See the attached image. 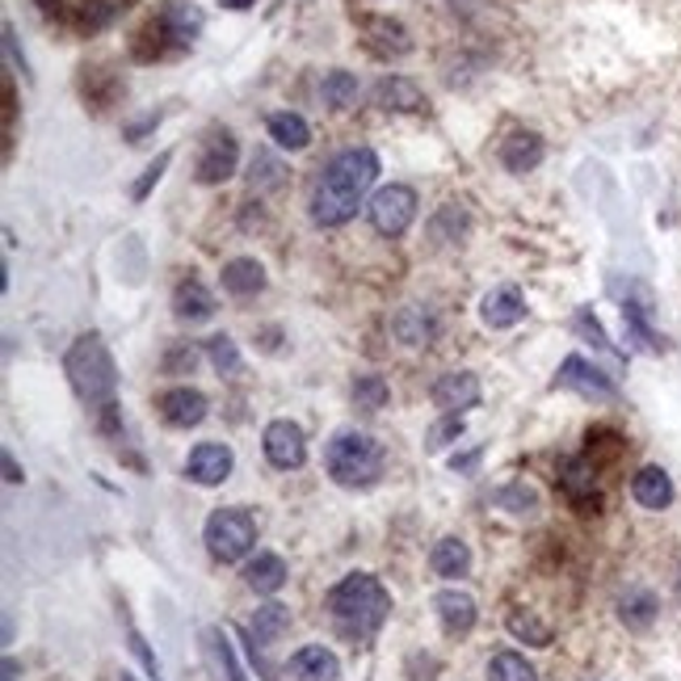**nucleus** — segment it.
<instances>
[{
	"label": "nucleus",
	"instance_id": "nucleus-23",
	"mask_svg": "<svg viewBox=\"0 0 681 681\" xmlns=\"http://www.w3.org/2000/svg\"><path fill=\"white\" fill-rule=\"evenodd\" d=\"M429 564H433V572H438V577H446V581H454V577H467V568H471V547H467L463 539L446 534V539H438V543H433Z\"/></svg>",
	"mask_w": 681,
	"mask_h": 681
},
{
	"label": "nucleus",
	"instance_id": "nucleus-1",
	"mask_svg": "<svg viewBox=\"0 0 681 681\" xmlns=\"http://www.w3.org/2000/svg\"><path fill=\"white\" fill-rule=\"evenodd\" d=\"M379 177V156L375 148H345L325 164L316 190H312V219L320 227L350 224L362 206L366 190Z\"/></svg>",
	"mask_w": 681,
	"mask_h": 681
},
{
	"label": "nucleus",
	"instance_id": "nucleus-6",
	"mask_svg": "<svg viewBox=\"0 0 681 681\" xmlns=\"http://www.w3.org/2000/svg\"><path fill=\"white\" fill-rule=\"evenodd\" d=\"M366 215H370V227L379 231V236H404L413 219H417V190L413 186H383L379 194L370 198V206H366Z\"/></svg>",
	"mask_w": 681,
	"mask_h": 681
},
{
	"label": "nucleus",
	"instance_id": "nucleus-28",
	"mask_svg": "<svg viewBox=\"0 0 681 681\" xmlns=\"http://www.w3.org/2000/svg\"><path fill=\"white\" fill-rule=\"evenodd\" d=\"M505 627H509L514 640L530 644V648H552V627L534 615V610H509Z\"/></svg>",
	"mask_w": 681,
	"mask_h": 681
},
{
	"label": "nucleus",
	"instance_id": "nucleus-35",
	"mask_svg": "<svg viewBox=\"0 0 681 681\" xmlns=\"http://www.w3.org/2000/svg\"><path fill=\"white\" fill-rule=\"evenodd\" d=\"M206 357H211V366L219 375H240V350H236L231 337H211L206 341Z\"/></svg>",
	"mask_w": 681,
	"mask_h": 681
},
{
	"label": "nucleus",
	"instance_id": "nucleus-34",
	"mask_svg": "<svg viewBox=\"0 0 681 681\" xmlns=\"http://www.w3.org/2000/svg\"><path fill=\"white\" fill-rule=\"evenodd\" d=\"M463 429H467V425H463V413H446L442 421L425 433V451H429V454L446 451L454 438H463Z\"/></svg>",
	"mask_w": 681,
	"mask_h": 681
},
{
	"label": "nucleus",
	"instance_id": "nucleus-5",
	"mask_svg": "<svg viewBox=\"0 0 681 681\" xmlns=\"http://www.w3.org/2000/svg\"><path fill=\"white\" fill-rule=\"evenodd\" d=\"M257 547V521L249 509L240 505H227V509H215L206 518V552L215 555L219 564H236Z\"/></svg>",
	"mask_w": 681,
	"mask_h": 681
},
{
	"label": "nucleus",
	"instance_id": "nucleus-46",
	"mask_svg": "<svg viewBox=\"0 0 681 681\" xmlns=\"http://www.w3.org/2000/svg\"><path fill=\"white\" fill-rule=\"evenodd\" d=\"M589 681H593V678H589Z\"/></svg>",
	"mask_w": 681,
	"mask_h": 681
},
{
	"label": "nucleus",
	"instance_id": "nucleus-10",
	"mask_svg": "<svg viewBox=\"0 0 681 681\" xmlns=\"http://www.w3.org/2000/svg\"><path fill=\"white\" fill-rule=\"evenodd\" d=\"M231 467H236V454L224 442H198L190 458H186V476L198 488H219L231 476Z\"/></svg>",
	"mask_w": 681,
	"mask_h": 681
},
{
	"label": "nucleus",
	"instance_id": "nucleus-38",
	"mask_svg": "<svg viewBox=\"0 0 681 681\" xmlns=\"http://www.w3.org/2000/svg\"><path fill=\"white\" fill-rule=\"evenodd\" d=\"M572 325H577V332H584V337H589V341H593L597 350L615 354V350H610V341H606V332H602V325H597V316H593L589 307H581V312H577V320H572ZM615 357H618V354H615Z\"/></svg>",
	"mask_w": 681,
	"mask_h": 681
},
{
	"label": "nucleus",
	"instance_id": "nucleus-19",
	"mask_svg": "<svg viewBox=\"0 0 681 681\" xmlns=\"http://www.w3.org/2000/svg\"><path fill=\"white\" fill-rule=\"evenodd\" d=\"M547 156V148H543V139L534 135V130H514L505 143H501V164L509 168V173H530V168H539Z\"/></svg>",
	"mask_w": 681,
	"mask_h": 681
},
{
	"label": "nucleus",
	"instance_id": "nucleus-21",
	"mask_svg": "<svg viewBox=\"0 0 681 681\" xmlns=\"http://www.w3.org/2000/svg\"><path fill=\"white\" fill-rule=\"evenodd\" d=\"M224 291L236 299H253L265 291V265L253 257H236L224 265Z\"/></svg>",
	"mask_w": 681,
	"mask_h": 681
},
{
	"label": "nucleus",
	"instance_id": "nucleus-29",
	"mask_svg": "<svg viewBox=\"0 0 681 681\" xmlns=\"http://www.w3.org/2000/svg\"><path fill=\"white\" fill-rule=\"evenodd\" d=\"M202 652H206V660H215V665L224 669L227 681H249V678H244V669H240V660H236V652H231V644H227V635L219 631V627H206V631H202Z\"/></svg>",
	"mask_w": 681,
	"mask_h": 681
},
{
	"label": "nucleus",
	"instance_id": "nucleus-15",
	"mask_svg": "<svg viewBox=\"0 0 681 681\" xmlns=\"http://www.w3.org/2000/svg\"><path fill=\"white\" fill-rule=\"evenodd\" d=\"M161 30L173 38V42H194L198 34L206 30V17H202V9H198L194 0H164L161 9Z\"/></svg>",
	"mask_w": 681,
	"mask_h": 681
},
{
	"label": "nucleus",
	"instance_id": "nucleus-30",
	"mask_svg": "<svg viewBox=\"0 0 681 681\" xmlns=\"http://www.w3.org/2000/svg\"><path fill=\"white\" fill-rule=\"evenodd\" d=\"M488 681H539L534 665L518 652H496L488 660Z\"/></svg>",
	"mask_w": 681,
	"mask_h": 681
},
{
	"label": "nucleus",
	"instance_id": "nucleus-3",
	"mask_svg": "<svg viewBox=\"0 0 681 681\" xmlns=\"http://www.w3.org/2000/svg\"><path fill=\"white\" fill-rule=\"evenodd\" d=\"M64 370L67 379H72V391L89 404V408H114V391H118V366H114V357L105 350V341H101L98 332H85V337H76L72 341V350L64 357Z\"/></svg>",
	"mask_w": 681,
	"mask_h": 681
},
{
	"label": "nucleus",
	"instance_id": "nucleus-42",
	"mask_svg": "<svg viewBox=\"0 0 681 681\" xmlns=\"http://www.w3.org/2000/svg\"><path fill=\"white\" fill-rule=\"evenodd\" d=\"M4 480H9V484H22V480H26L22 467H17V458H13L9 451H4Z\"/></svg>",
	"mask_w": 681,
	"mask_h": 681
},
{
	"label": "nucleus",
	"instance_id": "nucleus-24",
	"mask_svg": "<svg viewBox=\"0 0 681 681\" xmlns=\"http://www.w3.org/2000/svg\"><path fill=\"white\" fill-rule=\"evenodd\" d=\"M173 312H177L181 320H190V325L211 320V316H215V294L206 291L198 278H190V282H181L177 294H173Z\"/></svg>",
	"mask_w": 681,
	"mask_h": 681
},
{
	"label": "nucleus",
	"instance_id": "nucleus-37",
	"mask_svg": "<svg viewBox=\"0 0 681 681\" xmlns=\"http://www.w3.org/2000/svg\"><path fill=\"white\" fill-rule=\"evenodd\" d=\"M496 501H501V505H514V514H539V496H534L530 488H521V484L496 492Z\"/></svg>",
	"mask_w": 681,
	"mask_h": 681
},
{
	"label": "nucleus",
	"instance_id": "nucleus-18",
	"mask_svg": "<svg viewBox=\"0 0 681 681\" xmlns=\"http://www.w3.org/2000/svg\"><path fill=\"white\" fill-rule=\"evenodd\" d=\"M287 669H291L299 681H337L341 678V660H337L325 644H307V648H299Z\"/></svg>",
	"mask_w": 681,
	"mask_h": 681
},
{
	"label": "nucleus",
	"instance_id": "nucleus-17",
	"mask_svg": "<svg viewBox=\"0 0 681 681\" xmlns=\"http://www.w3.org/2000/svg\"><path fill=\"white\" fill-rule=\"evenodd\" d=\"M631 496L652 509V514H660V509H669L673 505V480H669V471H660V467H640L635 476H631Z\"/></svg>",
	"mask_w": 681,
	"mask_h": 681
},
{
	"label": "nucleus",
	"instance_id": "nucleus-20",
	"mask_svg": "<svg viewBox=\"0 0 681 681\" xmlns=\"http://www.w3.org/2000/svg\"><path fill=\"white\" fill-rule=\"evenodd\" d=\"M391 332H395L404 345H429V341L438 337V320H433V312H429V307H421V303H408V307H400V312H395Z\"/></svg>",
	"mask_w": 681,
	"mask_h": 681
},
{
	"label": "nucleus",
	"instance_id": "nucleus-43",
	"mask_svg": "<svg viewBox=\"0 0 681 681\" xmlns=\"http://www.w3.org/2000/svg\"><path fill=\"white\" fill-rule=\"evenodd\" d=\"M219 4H224V9H231V13H244V9H253L257 0H219Z\"/></svg>",
	"mask_w": 681,
	"mask_h": 681
},
{
	"label": "nucleus",
	"instance_id": "nucleus-32",
	"mask_svg": "<svg viewBox=\"0 0 681 681\" xmlns=\"http://www.w3.org/2000/svg\"><path fill=\"white\" fill-rule=\"evenodd\" d=\"M320 98L328 110H350L357 101V76L354 72H328L325 85H320Z\"/></svg>",
	"mask_w": 681,
	"mask_h": 681
},
{
	"label": "nucleus",
	"instance_id": "nucleus-31",
	"mask_svg": "<svg viewBox=\"0 0 681 681\" xmlns=\"http://www.w3.org/2000/svg\"><path fill=\"white\" fill-rule=\"evenodd\" d=\"M618 615H622L627 627L644 631V627H652V618H656V597H652L648 589H631V593L618 602Z\"/></svg>",
	"mask_w": 681,
	"mask_h": 681
},
{
	"label": "nucleus",
	"instance_id": "nucleus-9",
	"mask_svg": "<svg viewBox=\"0 0 681 681\" xmlns=\"http://www.w3.org/2000/svg\"><path fill=\"white\" fill-rule=\"evenodd\" d=\"M555 388L564 391H577L584 400H615V379L602 370V366H593V362H584V357H564V366H559V375H555Z\"/></svg>",
	"mask_w": 681,
	"mask_h": 681
},
{
	"label": "nucleus",
	"instance_id": "nucleus-26",
	"mask_svg": "<svg viewBox=\"0 0 681 681\" xmlns=\"http://www.w3.org/2000/svg\"><path fill=\"white\" fill-rule=\"evenodd\" d=\"M379 105L383 110H400V114H417V110H425V93L413 85V80H404V76H388L383 85H379Z\"/></svg>",
	"mask_w": 681,
	"mask_h": 681
},
{
	"label": "nucleus",
	"instance_id": "nucleus-45",
	"mask_svg": "<svg viewBox=\"0 0 681 681\" xmlns=\"http://www.w3.org/2000/svg\"><path fill=\"white\" fill-rule=\"evenodd\" d=\"M678 593H681V568H678Z\"/></svg>",
	"mask_w": 681,
	"mask_h": 681
},
{
	"label": "nucleus",
	"instance_id": "nucleus-13",
	"mask_svg": "<svg viewBox=\"0 0 681 681\" xmlns=\"http://www.w3.org/2000/svg\"><path fill=\"white\" fill-rule=\"evenodd\" d=\"M161 417L173 429H194L206 421V395L198 388H173L161 395Z\"/></svg>",
	"mask_w": 681,
	"mask_h": 681
},
{
	"label": "nucleus",
	"instance_id": "nucleus-12",
	"mask_svg": "<svg viewBox=\"0 0 681 681\" xmlns=\"http://www.w3.org/2000/svg\"><path fill=\"white\" fill-rule=\"evenodd\" d=\"M433 404L442 413H463V408H476L480 404V379L471 370H446L438 383H433Z\"/></svg>",
	"mask_w": 681,
	"mask_h": 681
},
{
	"label": "nucleus",
	"instance_id": "nucleus-44",
	"mask_svg": "<svg viewBox=\"0 0 681 681\" xmlns=\"http://www.w3.org/2000/svg\"><path fill=\"white\" fill-rule=\"evenodd\" d=\"M4 681H17V660H4Z\"/></svg>",
	"mask_w": 681,
	"mask_h": 681
},
{
	"label": "nucleus",
	"instance_id": "nucleus-25",
	"mask_svg": "<svg viewBox=\"0 0 681 681\" xmlns=\"http://www.w3.org/2000/svg\"><path fill=\"white\" fill-rule=\"evenodd\" d=\"M287 631H291V610H287L282 602H265V606H257V615H253V644L269 648V644L282 640Z\"/></svg>",
	"mask_w": 681,
	"mask_h": 681
},
{
	"label": "nucleus",
	"instance_id": "nucleus-39",
	"mask_svg": "<svg viewBox=\"0 0 681 681\" xmlns=\"http://www.w3.org/2000/svg\"><path fill=\"white\" fill-rule=\"evenodd\" d=\"M274 190V186H282V164H274L269 156H257L253 161V190Z\"/></svg>",
	"mask_w": 681,
	"mask_h": 681
},
{
	"label": "nucleus",
	"instance_id": "nucleus-41",
	"mask_svg": "<svg viewBox=\"0 0 681 681\" xmlns=\"http://www.w3.org/2000/svg\"><path fill=\"white\" fill-rule=\"evenodd\" d=\"M4 55H9V64L22 67V76H26V60H22V51H17V30H13V26H4Z\"/></svg>",
	"mask_w": 681,
	"mask_h": 681
},
{
	"label": "nucleus",
	"instance_id": "nucleus-8",
	"mask_svg": "<svg viewBox=\"0 0 681 681\" xmlns=\"http://www.w3.org/2000/svg\"><path fill=\"white\" fill-rule=\"evenodd\" d=\"M240 164V143L231 130H211L206 143H202V156H198V181L202 186H224L227 177L236 173Z\"/></svg>",
	"mask_w": 681,
	"mask_h": 681
},
{
	"label": "nucleus",
	"instance_id": "nucleus-36",
	"mask_svg": "<svg viewBox=\"0 0 681 681\" xmlns=\"http://www.w3.org/2000/svg\"><path fill=\"white\" fill-rule=\"evenodd\" d=\"M168 164H173V152H161L156 161H152V164H148V168H143V177H139V181L130 186V198H135V202H143V198L152 194V186L161 181V177H164V168H168Z\"/></svg>",
	"mask_w": 681,
	"mask_h": 681
},
{
	"label": "nucleus",
	"instance_id": "nucleus-27",
	"mask_svg": "<svg viewBox=\"0 0 681 681\" xmlns=\"http://www.w3.org/2000/svg\"><path fill=\"white\" fill-rule=\"evenodd\" d=\"M269 139H274L278 148H287V152H303V148L312 143V127H307V118H303V114L282 110V114H274V118H269Z\"/></svg>",
	"mask_w": 681,
	"mask_h": 681
},
{
	"label": "nucleus",
	"instance_id": "nucleus-16",
	"mask_svg": "<svg viewBox=\"0 0 681 681\" xmlns=\"http://www.w3.org/2000/svg\"><path fill=\"white\" fill-rule=\"evenodd\" d=\"M480 320L488 328H514L526 320V299H521L514 287H496V291L484 294L480 303Z\"/></svg>",
	"mask_w": 681,
	"mask_h": 681
},
{
	"label": "nucleus",
	"instance_id": "nucleus-11",
	"mask_svg": "<svg viewBox=\"0 0 681 681\" xmlns=\"http://www.w3.org/2000/svg\"><path fill=\"white\" fill-rule=\"evenodd\" d=\"M559 488H564V496H568L581 514H597V509H602V488H597V471L589 467V458H568V463H559Z\"/></svg>",
	"mask_w": 681,
	"mask_h": 681
},
{
	"label": "nucleus",
	"instance_id": "nucleus-2",
	"mask_svg": "<svg viewBox=\"0 0 681 681\" xmlns=\"http://www.w3.org/2000/svg\"><path fill=\"white\" fill-rule=\"evenodd\" d=\"M388 610H391V593L370 572H350V577H341V581L332 584V593H328V615H332V622L350 640H370L388 622Z\"/></svg>",
	"mask_w": 681,
	"mask_h": 681
},
{
	"label": "nucleus",
	"instance_id": "nucleus-4",
	"mask_svg": "<svg viewBox=\"0 0 681 681\" xmlns=\"http://www.w3.org/2000/svg\"><path fill=\"white\" fill-rule=\"evenodd\" d=\"M328 476L341 488H366L379 480L383 471V446L370 438V433H357V429H341L325 451Z\"/></svg>",
	"mask_w": 681,
	"mask_h": 681
},
{
	"label": "nucleus",
	"instance_id": "nucleus-7",
	"mask_svg": "<svg viewBox=\"0 0 681 681\" xmlns=\"http://www.w3.org/2000/svg\"><path fill=\"white\" fill-rule=\"evenodd\" d=\"M261 446H265V458L278 471H294V467L307 463V433L294 421H269L265 433H261Z\"/></svg>",
	"mask_w": 681,
	"mask_h": 681
},
{
	"label": "nucleus",
	"instance_id": "nucleus-40",
	"mask_svg": "<svg viewBox=\"0 0 681 681\" xmlns=\"http://www.w3.org/2000/svg\"><path fill=\"white\" fill-rule=\"evenodd\" d=\"M127 644H130V652L139 656V665H143V669H148L152 678H161V660H156V656L148 652V644H143V635H139V631H135L130 622H127Z\"/></svg>",
	"mask_w": 681,
	"mask_h": 681
},
{
	"label": "nucleus",
	"instance_id": "nucleus-22",
	"mask_svg": "<svg viewBox=\"0 0 681 681\" xmlns=\"http://www.w3.org/2000/svg\"><path fill=\"white\" fill-rule=\"evenodd\" d=\"M244 584L253 589V593H278L282 584H287V564H282V555L274 552H257L249 564H244Z\"/></svg>",
	"mask_w": 681,
	"mask_h": 681
},
{
	"label": "nucleus",
	"instance_id": "nucleus-33",
	"mask_svg": "<svg viewBox=\"0 0 681 681\" xmlns=\"http://www.w3.org/2000/svg\"><path fill=\"white\" fill-rule=\"evenodd\" d=\"M388 379L383 375H357L354 379V404L362 413H379V408H388Z\"/></svg>",
	"mask_w": 681,
	"mask_h": 681
},
{
	"label": "nucleus",
	"instance_id": "nucleus-14",
	"mask_svg": "<svg viewBox=\"0 0 681 681\" xmlns=\"http://www.w3.org/2000/svg\"><path fill=\"white\" fill-rule=\"evenodd\" d=\"M433 610L442 618V631L446 635H467L471 627H476V597L471 593H463V589H442V593H433Z\"/></svg>",
	"mask_w": 681,
	"mask_h": 681
}]
</instances>
